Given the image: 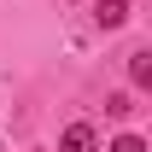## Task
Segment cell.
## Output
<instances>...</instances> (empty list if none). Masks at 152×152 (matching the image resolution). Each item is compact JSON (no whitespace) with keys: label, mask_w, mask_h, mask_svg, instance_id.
Segmentation results:
<instances>
[{"label":"cell","mask_w":152,"mask_h":152,"mask_svg":"<svg viewBox=\"0 0 152 152\" xmlns=\"http://www.w3.org/2000/svg\"><path fill=\"white\" fill-rule=\"evenodd\" d=\"M94 18H99V29H123L129 23V0H99Z\"/></svg>","instance_id":"obj_2"},{"label":"cell","mask_w":152,"mask_h":152,"mask_svg":"<svg viewBox=\"0 0 152 152\" xmlns=\"http://www.w3.org/2000/svg\"><path fill=\"white\" fill-rule=\"evenodd\" d=\"M99 140H94V129H88V123H70V129L58 134V152H94Z\"/></svg>","instance_id":"obj_1"},{"label":"cell","mask_w":152,"mask_h":152,"mask_svg":"<svg viewBox=\"0 0 152 152\" xmlns=\"http://www.w3.org/2000/svg\"><path fill=\"white\" fill-rule=\"evenodd\" d=\"M105 152H146V140H140V134H117Z\"/></svg>","instance_id":"obj_4"},{"label":"cell","mask_w":152,"mask_h":152,"mask_svg":"<svg viewBox=\"0 0 152 152\" xmlns=\"http://www.w3.org/2000/svg\"><path fill=\"white\" fill-rule=\"evenodd\" d=\"M129 82L134 88H152V53H129Z\"/></svg>","instance_id":"obj_3"},{"label":"cell","mask_w":152,"mask_h":152,"mask_svg":"<svg viewBox=\"0 0 152 152\" xmlns=\"http://www.w3.org/2000/svg\"><path fill=\"white\" fill-rule=\"evenodd\" d=\"M105 111H111V117H129V111H134V99H129V94H111V99H105Z\"/></svg>","instance_id":"obj_5"}]
</instances>
